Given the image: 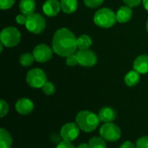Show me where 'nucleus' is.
I'll return each mask as SVG.
<instances>
[{
  "instance_id": "c756f323",
  "label": "nucleus",
  "mask_w": 148,
  "mask_h": 148,
  "mask_svg": "<svg viewBox=\"0 0 148 148\" xmlns=\"http://www.w3.org/2000/svg\"><path fill=\"white\" fill-rule=\"evenodd\" d=\"M56 148H75V147L70 141H66L62 140L60 143L57 144Z\"/></svg>"
},
{
  "instance_id": "a211bd4d",
  "label": "nucleus",
  "mask_w": 148,
  "mask_h": 148,
  "mask_svg": "<svg viewBox=\"0 0 148 148\" xmlns=\"http://www.w3.org/2000/svg\"><path fill=\"white\" fill-rule=\"evenodd\" d=\"M140 79V73H139L137 71H135L134 69L133 71H129L124 78V81L125 84L127 86H134L136 85Z\"/></svg>"
},
{
  "instance_id": "c85d7f7f",
  "label": "nucleus",
  "mask_w": 148,
  "mask_h": 148,
  "mask_svg": "<svg viewBox=\"0 0 148 148\" xmlns=\"http://www.w3.org/2000/svg\"><path fill=\"white\" fill-rule=\"evenodd\" d=\"M26 21H27V16L21 13L19 15H17L16 17V22L18 24H21V25H25L26 24Z\"/></svg>"
},
{
  "instance_id": "f8f14e48",
  "label": "nucleus",
  "mask_w": 148,
  "mask_h": 148,
  "mask_svg": "<svg viewBox=\"0 0 148 148\" xmlns=\"http://www.w3.org/2000/svg\"><path fill=\"white\" fill-rule=\"evenodd\" d=\"M61 10V3L57 0H46L42 5L43 13L48 17H56Z\"/></svg>"
},
{
  "instance_id": "ddd939ff",
  "label": "nucleus",
  "mask_w": 148,
  "mask_h": 148,
  "mask_svg": "<svg viewBox=\"0 0 148 148\" xmlns=\"http://www.w3.org/2000/svg\"><path fill=\"white\" fill-rule=\"evenodd\" d=\"M134 69L140 74L148 73V55L138 56L134 62Z\"/></svg>"
},
{
  "instance_id": "f257e3e1",
  "label": "nucleus",
  "mask_w": 148,
  "mask_h": 148,
  "mask_svg": "<svg viewBox=\"0 0 148 148\" xmlns=\"http://www.w3.org/2000/svg\"><path fill=\"white\" fill-rule=\"evenodd\" d=\"M52 49L55 53L61 57H67L75 53L77 49V38L68 28L58 29L52 38Z\"/></svg>"
},
{
  "instance_id": "6ab92c4d",
  "label": "nucleus",
  "mask_w": 148,
  "mask_h": 148,
  "mask_svg": "<svg viewBox=\"0 0 148 148\" xmlns=\"http://www.w3.org/2000/svg\"><path fill=\"white\" fill-rule=\"evenodd\" d=\"M60 3L62 10L66 14L74 13L78 6L77 0H61Z\"/></svg>"
},
{
  "instance_id": "dca6fc26",
  "label": "nucleus",
  "mask_w": 148,
  "mask_h": 148,
  "mask_svg": "<svg viewBox=\"0 0 148 148\" xmlns=\"http://www.w3.org/2000/svg\"><path fill=\"white\" fill-rule=\"evenodd\" d=\"M36 9L35 0H21L19 3V10L21 13L28 16L34 13Z\"/></svg>"
},
{
  "instance_id": "4be33fe9",
  "label": "nucleus",
  "mask_w": 148,
  "mask_h": 148,
  "mask_svg": "<svg viewBox=\"0 0 148 148\" xmlns=\"http://www.w3.org/2000/svg\"><path fill=\"white\" fill-rule=\"evenodd\" d=\"M35 60V58L33 56L32 53H23L20 56V58H19V63L21 65L24 66V67H28V66H30L33 62Z\"/></svg>"
},
{
  "instance_id": "cd10ccee",
  "label": "nucleus",
  "mask_w": 148,
  "mask_h": 148,
  "mask_svg": "<svg viewBox=\"0 0 148 148\" xmlns=\"http://www.w3.org/2000/svg\"><path fill=\"white\" fill-rule=\"evenodd\" d=\"M15 0H0V8L1 10H9L14 4Z\"/></svg>"
},
{
  "instance_id": "39448f33",
  "label": "nucleus",
  "mask_w": 148,
  "mask_h": 148,
  "mask_svg": "<svg viewBox=\"0 0 148 148\" xmlns=\"http://www.w3.org/2000/svg\"><path fill=\"white\" fill-rule=\"evenodd\" d=\"M25 27L29 32L39 34L44 31L46 27V20L41 14L32 13L27 16Z\"/></svg>"
},
{
  "instance_id": "473e14b6",
  "label": "nucleus",
  "mask_w": 148,
  "mask_h": 148,
  "mask_svg": "<svg viewBox=\"0 0 148 148\" xmlns=\"http://www.w3.org/2000/svg\"><path fill=\"white\" fill-rule=\"evenodd\" d=\"M76 148H90L89 147V145L88 144H86V143H82L80 144Z\"/></svg>"
},
{
  "instance_id": "bb28decb",
  "label": "nucleus",
  "mask_w": 148,
  "mask_h": 148,
  "mask_svg": "<svg viewBox=\"0 0 148 148\" xmlns=\"http://www.w3.org/2000/svg\"><path fill=\"white\" fill-rule=\"evenodd\" d=\"M104 0H84L86 6L89 8H96L102 4Z\"/></svg>"
},
{
  "instance_id": "7c9ffc66",
  "label": "nucleus",
  "mask_w": 148,
  "mask_h": 148,
  "mask_svg": "<svg viewBox=\"0 0 148 148\" xmlns=\"http://www.w3.org/2000/svg\"><path fill=\"white\" fill-rule=\"evenodd\" d=\"M124 1V3L127 5V6H129V7H136V6H138L141 2H142V0H123Z\"/></svg>"
},
{
  "instance_id": "9d476101",
  "label": "nucleus",
  "mask_w": 148,
  "mask_h": 148,
  "mask_svg": "<svg viewBox=\"0 0 148 148\" xmlns=\"http://www.w3.org/2000/svg\"><path fill=\"white\" fill-rule=\"evenodd\" d=\"M78 65L84 66V67H91L94 66L97 63V56L96 54L90 51L89 49L87 50H79L76 52Z\"/></svg>"
},
{
  "instance_id": "7ed1b4c3",
  "label": "nucleus",
  "mask_w": 148,
  "mask_h": 148,
  "mask_svg": "<svg viewBox=\"0 0 148 148\" xmlns=\"http://www.w3.org/2000/svg\"><path fill=\"white\" fill-rule=\"evenodd\" d=\"M95 24L101 28H110L117 22L116 13L109 8H101L98 10L94 16Z\"/></svg>"
},
{
  "instance_id": "f704fd0d",
  "label": "nucleus",
  "mask_w": 148,
  "mask_h": 148,
  "mask_svg": "<svg viewBox=\"0 0 148 148\" xmlns=\"http://www.w3.org/2000/svg\"><path fill=\"white\" fill-rule=\"evenodd\" d=\"M147 32H148V20H147Z\"/></svg>"
},
{
  "instance_id": "393cba45",
  "label": "nucleus",
  "mask_w": 148,
  "mask_h": 148,
  "mask_svg": "<svg viewBox=\"0 0 148 148\" xmlns=\"http://www.w3.org/2000/svg\"><path fill=\"white\" fill-rule=\"evenodd\" d=\"M9 112V105L8 103L3 100V99H1L0 100V117L1 118H3Z\"/></svg>"
},
{
  "instance_id": "2eb2a0df",
  "label": "nucleus",
  "mask_w": 148,
  "mask_h": 148,
  "mask_svg": "<svg viewBox=\"0 0 148 148\" xmlns=\"http://www.w3.org/2000/svg\"><path fill=\"white\" fill-rule=\"evenodd\" d=\"M132 16H133V10H132L131 7H129L127 5L120 7L116 12L117 22H119L121 24L128 22L132 18Z\"/></svg>"
},
{
  "instance_id": "412c9836",
  "label": "nucleus",
  "mask_w": 148,
  "mask_h": 148,
  "mask_svg": "<svg viewBox=\"0 0 148 148\" xmlns=\"http://www.w3.org/2000/svg\"><path fill=\"white\" fill-rule=\"evenodd\" d=\"M88 145L90 148H108L106 140L101 136L100 137L95 136L91 138L88 141Z\"/></svg>"
},
{
  "instance_id": "2f4dec72",
  "label": "nucleus",
  "mask_w": 148,
  "mask_h": 148,
  "mask_svg": "<svg viewBox=\"0 0 148 148\" xmlns=\"http://www.w3.org/2000/svg\"><path fill=\"white\" fill-rule=\"evenodd\" d=\"M120 148H136V145H134L133 142L129 140H127L121 145Z\"/></svg>"
},
{
  "instance_id": "aec40b11",
  "label": "nucleus",
  "mask_w": 148,
  "mask_h": 148,
  "mask_svg": "<svg viewBox=\"0 0 148 148\" xmlns=\"http://www.w3.org/2000/svg\"><path fill=\"white\" fill-rule=\"evenodd\" d=\"M92 45V39L89 36L82 34L77 38V48L79 50H87Z\"/></svg>"
},
{
  "instance_id": "20e7f679",
  "label": "nucleus",
  "mask_w": 148,
  "mask_h": 148,
  "mask_svg": "<svg viewBox=\"0 0 148 148\" xmlns=\"http://www.w3.org/2000/svg\"><path fill=\"white\" fill-rule=\"evenodd\" d=\"M0 40L3 46L14 47L17 45L21 40V32L13 26H9L2 30L0 34Z\"/></svg>"
},
{
  "instance_id": "1a4fd4ad",
  "label": "nucleus",
  "mask_w": 148,
  "mask_h": 148,
  "mask_svg": "<svg viewBox=\"0 0 148 148\" xmlns=\"http://www.w3.org/2000/svg\"><path fill=\"white\" fill-rule=\"evenodd\" d=\"M53 49L45 44H40L36 45L32 51V54L35 58V60L39 63L48 62L53 55Z\"/></svg>"
},
{
  "instance_id": "f3484780",
  "label": "nucleus",
  "mask_w": 148,
  "mask_h": 148,
  "mask_svg": "<svg viewBox=\"0 0 148 148\" xmlns=\"http://www.w3.org/2000/svg\"><path fill=\"white\" fill-rule=\"evenodd\" d=\"M13 140L11 134L5 128L0 129V148H11Z\"/></svg>"
},
{
  "instance_id": "f03ea898",
  "label": "nucleus",
  "mask_w": 148,
  "mask_h": 148,
  "mask_svg": "<svg viewBox=\"0 0 148 148\" xmlns=\"http://www.w3.org/2000/svg\"><path fill=\"white\" fill-rule=\"evenodd\" d=\"M99 116L90 111H81L75 117V123L80 129L85 133L94 132L100 124Z\"/></svg>"
},
{
  "instance_id": "b1692460",
  "label": "nucleus",
  "mask_w": 148,
  "mask_h": 148,
  "mask_svg": "<svg viewBox=\"0 0 148 148\" xmlns=\"http://www.w3.org/2000/svg\"><path fill=\"white\" fill-rule=\"evenodd\" d=\"M66 64L69 66H75L78 65V59L76 53H72L69 56L66 57Z\"/></svg>"
},
{
  "instance_id": "423d86ee",
  "label": "nucleus",
  "mask_w": 148,
  "mask_h": 148,
  "mask_svg": "<svg viewBox=\"0 0 148 148\" xmlns=\"http://www.w3.org/2000/svg\"><path fill=\"white\" fill-rule=\"evenodd\" d=\"M100 136L106 141L115 142L121 139V130L117 125L112 122L104 123L100 128Z\"/></svg>"
},
{
  "instance_id": "0eeeda50",
  "label": "nucleus",
  "mask_w": 148,
  "mask_h": 148,
  "mask_svg": "<svg viewBox=\"0 0 148 148\" xmlns=\"http://www.w3.org/2000/svg\"><path fill=\"white\" fill-rule=\"evenodd\" d=\"M26 82L32 88H42L47 82V76L42 69L34 68L28 72L26 75Z\"/></svg>"
},
{
  "instance_id": "4468645a",
  "label": "nucleus",
  "mask_w": 148,
  "mask_h": 148,
  "mask_svg": "<svg viewBox=\"0 0 148 148\" xmlns=\"http://www.w3.org/2000/svg\"><path fill=\"white\" fill-rule=\"evenodd\" d=\"M98 116L101 122L108 123V122H113L116 119L117 113L114 111V109H113L112 107L105 106L100 110Z\"/></svg>"
},
{
  "instance_id": "6e6552de",
  "label": "nucleus",
  "mask_w": 148,
  "mask_h": 148,
  "mask_svg": "<svg viewBox=\"0 0 148 148\" xmlns=\"http://www.w3.org/2000/svg\"><path fill=\"white\" fill-rule=\"evenodd\" d=\"M80 130L81 129L76 123L69 122L62 126L60 130V135L63 140L72 142L79 136Z\"/></svg>"
},
{
  "instance_id": "5701e85b",
  "label": "nucleus",
  "mask_w": 148,
  "mask_h": 148,
  "mask_svg": "<svg viewBox=\"0 0 148 148\" xmlns=\"http://www.w3.org/2000/svg\"><path fill=\"white\" fill-rule=\"evenodd\" d=\"M42 92L46 94V95H52V94H54L55 93V92H56V87H55V85H54V84L52 83V82H50V81H47L45 84H44V85L42 87Z\"/></svg>"
},
{
  "instance_id": "9b49d317",
  "label": "nucleus",
  "mask_w": 148,
  "mask_h": 148,
  "mask_svg": "<svg viewBox=\"0 0 148 148\" xmlns=\"http://www.w3.org/2000/svg\"><path fill=\"white\" fill-rule=\"evenodd\" d=\"M15 107L19 114L28 115L34 110V103L28 98H22L16 101Z\"/></svg>"
},
{
  "instance_id": "72a5a7b5",
  "label": "nucleus",
  "mask_w": 148,
  "mask_h": 148,
  "mask_svg": "<svg viewBox=\"0 0 148 148\" xmlns=\"http://www.w3.org/2000/svg\"><path fill=\"white\" fill-rule=\"evenodd\" d=\"M142 3H143L144 8L148 11V0H142Z\"/></svg>"
},
{
  "instance_id": "a878e982",
  "label": "nucleus",
  "mask_w": 148,
  "mask_h": 148,
  "mask_svg": "<svg viewBox=\"0 0 148 148\" xmlns=\"http://www.w3.org/2000/svg\"><path fill=\"white\" fill-rule=\"evenodd\" d=\"M136 148H148V136H142L136 141Z\"/></svg>"
}]
</instances>
